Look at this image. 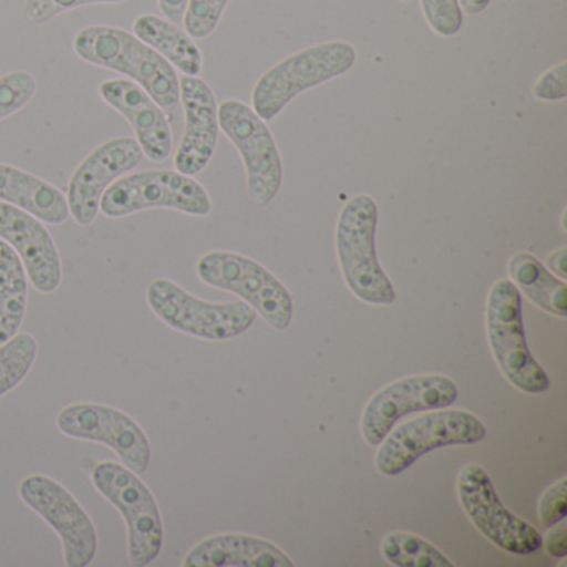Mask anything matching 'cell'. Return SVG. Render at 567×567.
<instances>
[{
  "mask_svg": "<svg viewBox=\"0 0 567 567\" xmlns=\"http://www.w3.org/2000/svg\"><path fill=\"white\" fill-rule=\"evenodd\" d=\"M74 51L89 64L131 78L162 111L174 112L181 105V79L174 65L131 32L91 25L75 35Z\"/></svg>",
  "mask_w": 567,
  "mask_h": 567,
  "instance_id": "6da1fadb",
  "label": "cell"
},
{
  "mask_svg": "<svg viewBox=\"0 0 567 567\" xmlns=\"http://www.w3.org/2000/svg\"><path fill=\"white\" fill-rule=\"evenodd\" d=\"M378 205L370 195H354L341 208L337 221V255L344 284L358 300L388 307L396 290L377 255Z\"/></svg>",
  "mask_w": 567,
  "mask_h": 567,
  "instance_id": "7a4b0ae2",
  "label": "cell"
},
{
  "mask_svg": "<svg viewBox=\"0 0 567 567\" xmlns=\"http://www.w3.org/2000/svg\"><path fill=\"white\" fill-rule=\"evenodd\" d=\"M357 51L350 42L311 45L268 69L251 92V109L265 122L274 121L293 99L351 71Z\"/></svg>",
  "mask_w": 567,
  "mask_h": 567,
  "instance_id": "3957f363",
  "label": "cell"
},
{
  "mask_svg": "<svg viewBox=\"0 0 567 567\" xmlns=\"http://www.w3.org/2000/svg\"><path fill=\"white\" fill-rule=\"evenodd\" d=\"M480 417L466 410H430L401 426L393 427L378 444L374 464L384 476H398L421 456L440 447L476 444L486 440Z\"/></svg>",
  "mask_w": 567,
  "mask_h": 567,
  "instance_id": "277c9868",
  "label": "cell"
},
{
  "mask_svg": "<svg viewBox=\"0 0 567 567\" xmlns=\"http://www.w3.org/2000/svg\"><path fill=\"white\" fill-rule=\"evenodd\" d=\"M95 489L124 516L132 566L145 567L161 556L164 520L147 484L125 464L101 461L92 470Z\"/></svg>",
  "mask_w": 567,
  "mask_h": 567,
  "instance_id": "5b68a950",
  "label": "cell"
},
{
  "mask_svg": "<svg viewBox=\"0 0 567 567\" xmlns=\"http://www.w3.org/2000/svg\"><path fill=\"white\" fill-rule=\"evenodd\" d=\"M147 303L155 317L172 330L200 340H231L250 330L257 320L254 308L245 301L212 303L167 278H157L148 285Z\"/></svg>",
  "mask_w": 567,
  "mask_h": 567,
  "instance_id": "8992f818",
  "label": "cell"
},
{
  "mask_svg": "<svg viewBox=\"0 0 567 567\" xmlns=\"http://www.w3.org/2000/svg\"><path fill=\"white\" fill-rule=\"evenodd\" d=\"M486 334L501 373L524 393H543L550 386L544 368L527 348L523 300L511 280H497L486 301Z\"/></svg>",
  "mask_w": 567,
  "mask_h": 567,
  "instance_id": "52a82bcc",
  "label": "cell"
},
{
  "mask_svg": "<svg viewBox=\"0 0 567 567\" xmlns=\"http://www.w3.org/2000/svg\"><path fill=\"white\" fill-rule=\"evenodd\" d=\"M198 278L218 290L238 295L275 330H287L293 320V298L268 268L234 251H208L197 261Z\"/></svg>",
  "mask_w": 567,
  "mask_h": 567,
  "instance_id": "ba28073f",
  "label": "cell"
},
{
  "mask_svg": "<svg viewBox=\"0 0 567 567\" xmlns=\"http://www.w3.org/2000/svg\"><path fill=\"white\" fill-rule=\"evenodd\" d=\"M151 208L207 217L212 200L204 185L177 171H145L121 177L101 200V212L109 218H124Z\"/></svg>",
  "mask_w": 567,
  "mask_h": 567,
  "instance_id": "9c48e42d",
  "label": "cell"
},
{
  "mask_svg": "<svg viewBox=\"0 0 567 567\" xmlns=\"http://www.w3.org/2000/svg\"><path fill=\"white\" fill-rule=\"evenodd\" d=\"M218 125L244 161L250 200L267 207L284 182L280 152L267 122L245 102L228 99L218 105Z\"/></svg>",
  "mask_w": 567,
  "mask_h": 567,
  "instance_id": "30bf717a",
  "label": "cell"
},
{
  "mask_svg": "<svg viewBox=\"0 0 567 567\" xmlns=\"http://www.w3.org/2000/svg\"><path fill=\"white\" fill-rule=\"evenodd\" d=\"M456 493L471 523L494 546L516 556H527L543 547L536 527L501 503L489 474L480 464H466L460 471Z\"/></svg>",
  "mask_w": 567,
  "mask_h": 567,
  "instance_id": "8fae6325",
  "label": "cell"
},
{
  "mask_svg": "<svg viewBox=\"0 0 567 567\" xmlns=\"http://www.w3.org/2000/svg\"><path fill=\"white\" fill-rule=\"evenodd\" d=\"M19 496L59 534L65 566H91L97 556V529L68 487L45 474H31L19 484Z\"/></svg>",
  "mask_w": 567,
  "mask_h": 567,
  "instance_id": "7c38bea8",
  "label": "cell"
},
{
  "mask_svg": "<svg viewBox=\"0 0 567 567\" xmlns=\"http://www.w3.org/2000/svg\"><path fill=\"white\" fill-rule=\"evenodd\" d=\"M55 423L64 436L111 447L138 476L151 466V440L134 417L117 408L97 403L69 404L58 414Z\"/></svg>",
  "mask_w": 567,
  "mask_h": 567,
  "instance_id": "4fadbf2b",
  "label": "cell"
},
{
  "mask_svg": "<svg viewBox=\"0 0 567 567\" xmlns=\"http://www.w3.org/2000/svg\"><path fill=\"white\" fill-rule=\"evenodd\" d=\"M460 391L444 374L401 378L371 396L361 416V434L378 446L401 417L420 411L441 410L456 403Z\"/></svg>",
  "mask_w": 567,
  "mask_h": 567,
  "instance_id": "5bb4252c",
  "label": "cell"
},
{
  "mask_svg": "<svg viewBox=\"0 0 567 567\" xmlns=\"http://www.w3.org/2000/svg\"><path fill=\"white\" fill-rule=\"evenodd\" d=\"M144 161V152L135 138L118 137L95 148L75 168L68 188L71 217L81 227H91L101 212L105 190Z\"/></svg>",
  "mask_w": 567,
  "mask_h": 567,
  "instance_id": "9a60e30c",
  "label": "cell"
},
{
  "mask_svg": "<svg viewBox=\"0 0 567 567\" xmlns=\"http://www.w3.org/2000/svg\"><path fill=\"white\" fill-rule=\"evenodd\" d=\"M0 240H4L24 264L35 290L54 293L62 284V261L54 238L29 212L0 202Z\"/></svg>",
  "mask_w": 567,
  "mask_h": 567,
  "instance_id": "2e32d148",
  "label": "cell"
},
{
  "mask_svg": "<svg viewBox=\"0 0 567 567\" xmlns=\"http://www.w3.org/2000/svg\"><path fill=\"white\" fill-rule=\"evenodd\" d=\"M181 104L184 105L185 132L175 154V171L195 177L207 168L217 151L220 135L217 97L207 82L184 75Z\"/></svg>",
  "mask_w": 567,
  "mask_h": 567,
  "instance_id": "e0dca14e",
  "label": "cell"
},
{
  "mask_svg": "<svg viewBox=\"0 0 567 567\" xmlns=\"http://www.w3.org/2000/svg\"><path fill=\"white\" fill-rule=\"evenodd\" d=\"M101 97L134 128L145 157L164 162L174 151L171 125L154 99L135 82L114 79L101 85Z\"/></svg>",
  "mask_w": 567,
  "mask_h": 567,
  "instance_id": "ac0fdd59",
  "label": "cell"
},
{
  "mask_svg": "<svg viewBox=\"0 0 567 567\" xmlns=\"http://www.w3.org/2000/svg\"><path fill=\"white\" fill-rule=\"evenodd\" d=\"M184 567H293L277 544L247 534H218L192 547Z\"/></svg>",
  "mask_w": 567,
  "mask_h": 567,
  "instance_id": "d6986e66",
  "label": "cell"
},
{
  "mask_svg": "<svg viewBox=\"0 0 567 567\" xmlns=\"http://www.w3.org/2000/svg\"><path fill=\"white\" fill-rule=\"evenodd\" d=\"M0 202L49 225H62L71 218L68 198L58 187L8 164H0Z\"/></svg>",
  "mask_w": 567,
  "mask_h": 567,
  "instance_id": "ffe728a7",
  "label": "cell"
},
{
  "mask_svg": "<svg viewBox=\"0 0 567 567\" xmlns=\"http://www.w3.org/2000/svg\"><path fill=\"white\" fill-rule=\"evenodd\" d=\"M135 38L167 59L184 75L198 78L204 69L200 49L187 32L178 29L174 22L165 21L154 14H144L135 19Z\"/></svg>",
  "mask_w": 567,
  "mask_h": 567,
  "instance_id": "44dd1931",
  "label": "cell"
},
{
  "mask_svg": "<svg viewBox=\"0 0 567 567\" xmlns=\"http://www.w3.org/2000/svg\"><path fill=\"white\" fill-rule=\"evenodd\" d=\"M507 274L511 284L537 308L554 317H567L566 281L550 274L534 255L519 251L511 257Z\"/></svg>",
  "mask_w": 567,
  "mask_h": 567,
  "instance_id": "7402d4cb",
  "label": "cell"
},
{
  "mask_svg": "<svg viewBox=\"0 0 567 567\" xmlns=\"http://www.w3.org/2000/svg\"><path fill=\"white\" fill-rule=\"evenodd\" d=\"M29 277L19 255L0 240V344L19 333L28 313Z\"/></svg>",
  "mask_w": 567,
  "mask_h": 567,
  "instance_id": "603a6c76",
  "label": "cell"
},
{
  "mask_svg": "<svg viewBox=\"0 0 567 567\" xmlns=\"http://www.w3.org/2000/svg\"><path fill=\"white\" fill-rule=\"evenodd\" d=\"M381 556L396 567H454L453 560L444 556L430 540L413 533H388L380 543Z\"/></svg>",
  "mask_w": 567,
  "mask_h": 567,
  "instance_id": "cb8c5ba5",
  "label": "cell"
},
{
  "mask_svg": "<svg viewBox=\"0 0 567 567\" xmlns=\"http://www.w3.org/2000/svg\"><path fill=\"white\" fill-rule=\"evenodd\" d=\"M38 353V340L31 333H18L8 343L0 344V398L28 378Z\"/></svg>",
  "mask_w": 567,
  "mask_h": 567,
  "instance_id": "d4e9b609",
  "label": "cell"
},
{
  "mask_svg": "<svg viewBox=\"0 0 567 567\" xmlns=\"http://www.w3.org/2000/svg\"><path fill=\"white\" fill-rule=\"evenodd\" d=\"M38 92V82L29 72H11L0 78V121L12 117L31 104Z\"/></svg>",
  "mask_w": 567,
  "mask_h": 567,
  "instance_id": "484cf974",
  "label": "cell"
},
{
  "mask_svg": "<svg viewBox=\"0 0 567 567\" xmlns=\"http://www.w3.org/2000/svg\"><path fill=\"white\" fill-rule=\"evenodd\" d=\"M228 2L230 0H188L184 16L185 32L192 39H207L214 34Z\"/></svg>",
  "mask_w": 567,
  "mask_h": 567,
  "instance_id": "4316f807",
  "label": "cell"
},
{
  "mask_svg": "<svg viewBox=\"0 0 567 567\" xmlns=\"http://www.w3.org/2000/svg\"><path fill=\"white\" fill-rule=\"evenodd\" d=\"M421 11L434 34L454 38L463 28L460 0H420Z\"/></svg>",
  "mask_w": 567,
  "mask_h": 567,
  "instance_id": "83f0119b",
  "label": "cell"
},
{
  "mask_svg": "<svg viewBox=\"0 0 567 567\" xmlns=\"http://www.w3.org/2000/svg\"><path fill=\"white\" fill-rule=\"evenodd\" d=\"M125 0H25L24 18L29 24H45L64 12L94 4H122Z\"/></svg>",
  "mask_w": 567,
  "mask_h": 567,
  "instance_id": "f1b7e54d",
  "label": "cell"
},
{
  "mask_svg": "<svg viewBox=\"0 0 567 567\" xmlns=\"http://www.w3.org/2000/svg\"><path fill=\"white\" fill-rule=\"evenodd\" d=\"M539 520L543 526L553 527L554 524L563 523L567 516V480L557 481L553 486L547 487L537 507Z\"/></svg>",
  "mask_w": 567,
  "mask_h": 567,
  "instance_id": "f546056e",
  "label": "cell"
},
{
  "mask_svg": "<svg viewBox=\"0 0 567 567\" xmlns=\"http://www.w3.org/2000/svg\"><path fill=\"white\" fill-rule=\"evenodd\" d=\"M533 94L537 101H564L567 97V62H560L556 68L544 72L533 85Z\"/></svg>",
  "mask_w": 567,
  "mask_h": 567,
  "instance_id": "4dcf8cb0",
  "label": "cell"
},
{
  "mask_svg": "<svg viewBox=\"0 0 567 567\" xmlns=\"http://www.w3.org/2000/svg\"><path fill=\"white\" fill-rule=\"evenodd\" d=\"M544 549L554 559H563L567 556V529L564 524H554L553 529L543 539Z\"/></svg>",
  "mask_w": 567,
  "mask_h": 567,
  "instance_id": "1f68e13d",
  "label": "cell"
},
{
  "mask_svg": "<svg viewBox=\"0 0 567 567\" xmlns=\"http://www.w3.org/2000/svg\"><path fill=\"white\" fill-rule=\"evenodd\" d=\"M188 0H158V8L162 14L174 22L175 25L184 22L185 12H187Z\"/></svg>",
  "mask_w": 567,
  "mask_h": 567,
  "instance_id": "d6a6232c",
  "label": "cell"
},
{
  "mask_svg": "<svg viewBox=\"0 0 567 567\" xmlns=\"http://www.w3.org/2000/svg\"><path fill=\"white\" fill-rule=\"evenodd\" d=\"M547 270L550 274L559 277L560 280H566L567 278V248L560 247L559 250L554 251L547 257L546 260Z\"/></svg>",
  "mask_w": 567,
  "mask_h": 567,
  "instance_id": "836d02e7",
  "label": "cell"
},
{
  "mask_svg": "<svg viewBox=\"0 0 567 567\" xmlns=\"http://www.w3.org/2000/svg\"><path fill=\"white\" fill-rule=\"evenodd\" d=\"M489 4L491 0H460L461 11L467 16L481 14V12L486 11Z\"/></svg>",
  "mask_w": 567,
  "mask_h": 567,
  "instance_id": "e575fe53",
  "label": "cell"
},
{
  "mask_svg": "<svg viewBox=\"0 0 567 567\" xmlns=\"http://www.w3.org/2000/svg\"><path fill=\"white\" fill-rule=\"evenodd\" d=\"M401 2H411V0H401Z\"/></svg>",
  "mask_w": 567,
  "mask_h": 567,
  "instance_id": "d590c367",
  "label": "cell"
}]
</instances>
